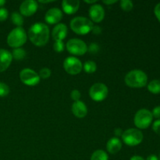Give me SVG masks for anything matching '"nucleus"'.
Listing matches in <instances>:
<instances>
[{
	"instance_id": "obj_1",
	"label": "nucleus",
	"mask_w": 160,
	"mask_h": 160,
	"mask_svg": "<svg viewBox=\"0 0 160 160\" xmlns=\"http://www.w3.org/2000/svg\"><path fill=\"white\" fill-rule=\"evenodd\" d=\"M28 38L36 46H44L49 40V28L45 23H34L28 30Z\"/></svg>"
},
{
	"instance_id": "obj_2",
	"label": "nucleus",
	"mask_w": 160,
	"mask_h": 160,
	"mask_svg": "<svg viewBox=\"0 0 160 160\" xmlns=\"http://www.w3.org/2000/svg\"><path fill=\"white\" fill-rule=\"evenodd\" d=\"M127 85L133 88H141L145 87L148 82V76L141 70H133L128 72L124 78Z\"/></svg>"
},
{
	"instance_id": "obj_3",
	"label": "nucleus",
	"mask_w": 160,
	"mask_h": 160,
	"mask_svg": "<svg viewBox=\"0 0 160 160\" xmlns=\"http://www.w3.org/2000/svg\"><path fill=\"white\" fill-rule=\"evenodd\" d=\"M70 28L74 33L81 35L91 32L94 24L92 21L87 17H76L70 21Z\"/></svg>"
},
{
	"instance_id": "obj_4",
	"label": "nucleus",
	"mask_w": 160,
	"mask_h": 160,
	"mask_svg": "<svg viewBox=\"0 0 160 160\" xmlns=\"http://www.w3.org/2000/svg\"><path fill=\"white\" fill-rule=\"evenodd\" d=\"M28 35L25 30L21 27H17L8 34L7 44L12 48H20L26 43Z\"/></svg>"
},
{
	"instance_id": "obj_5",
	"label": "nucleus",
	"mask_w": 160,
	"mask_h": 160,
	"mask_svg": "<svg viewBox=\"0 0 160 160\" xmlns=\"http://www.w3.org/2000/svg\"><path fill=\"white\" fill-rule=\"evenodd\" d=\"M143 134L136 128H130L123 132L121 138L124 144L128 146H136L143 141Z\"/></svg>"
},
{
	"instance_id": "obj_6",
	"label": "nucleus",
	"mask_w": 160,
	"mask_h": 160,
	"mask_svg": "<svg viewBox=\"0 0 160 160\" xmlns=\"http://www.w3.org/2000/svg\"><path fill=\"white\" fill-rule=\"evenodd\" d=\"M153 117L151 111L146 109H139L134 118V125L138 129H146L151 125Z\"/></svg>"
},
{
	"instance_id": "obj_7",
	"label": "nucleus",
	"mask_w": 160,
	"mask_h": 160,
	"mask_svg": "<svg viewBox=\"0 0 160 160\" xmlns=\"http://www.w3.org/2000/svg\"><path fill=\"white\" fill-rule=\"evenodd\" d=\"M67 49L74 56H83L88 52V46L84 41L78 38H72L67 42Z\"/></svg>"
},
{
	"instance_id": "obj_8",
	"label": "nucleus",
	"mask_w": 160,
	"mask_h": 160,
	"mask_svg": "<svg viewBox=\"0 0 160 160\" xmlns=\"http://www.w3.org/2000/svg\"><path fill=\"white\" fill-rule=\"evenodd\" d=\"M108 93L107 86L102 83H95L89 89V95L95 102L103 101L107 97Z\"/></svg>"
},
{
	"instance_id": "obj_9",
	"label": "nucleus",
	"mask_w": 160,
	"mask_h": 160,
	"mask_svg": "<svg viewBox=\"0 0 160 160\" xmlns=\"http://www.w3.org/2000/svg\"><path fill=\"white\" fill-rule=\"evenodd\" d=\"M63 68L69 74L77 75L81 73L83 69V65L79 59L74 56H70L64 60Z\"/></svg>"
},
{
	"instance_id": "obj_10",
	"label": "nucleus",
	"mask_w": 160,
	"mask_h": 160,
	"mask_svg": "<svg viewBox=\"0 0 160 160\" xmlns=\"http://www.w3.org/2000/svg\"><path fill=\"white\" fill-rule=\"evenodd\" d=\"M20 79L24 84L28 86L37 85L40 82V77L38 73L29 68L22 70L20 73Z\"/></svg>"
},
{
	"instance_id": "obj_11",
	"label": "nucleus",
	"mask_w": 160,
	"mask_h": 160,
	"mask_svg": "<svg viewBox=\"0 0 160 160\" xmlns=\"http://www.w3.org/2000/svg\"><path fill=\"white\" fill-rule=\"evenodd\" d=\"M38 5L34 0H26L23 2L20 6V12L25 17L32 16L37 12Z\"/></svg>"
},
{
	"instance_id": "obj_12",
	"label": "nucleus",
	"mask_w": 160,
	"mask_h": 160,
	"mask_svg": "<svg viewBox=\"0 0 160 160\" xmlns=\"http://www.w3.org/2000/svg\"><path fill=\"white\" fill-rule=\"evenodd\" d=\"M89 16L92 21L100 23L105 17L104 8L99 4H94L89 9Z\"/></svg>"
},
{
	"instance_id": "obj_13",
	"label": "nucleus",
	"mask_w": 160,
	"mask_h": 160,
	"mask_svg": "<svg viewBox=\"0 0 160 160\" xmlns=\"http://www.w3.org/2000/svg\"><path fill=\"white\" fill-rule=\"evenodd\" d=\"M62 18V12L59 8H51L47 11L45 20L49 24L58 23Z\"/></svg>"
},
{
	"instance_id": "obj_14",
	"label": "nucleus",
	"mask_w": 160,
	"mask_h": 160,
	"mask_svg": "<svg viewBox=\"0 0 160 160\" xmlns=\"http://www.w3.org/2000/svg\"><path fill=\"white\" fill-rule=\"evenodd\" d=\"M12 60V56L10 52L4 48H0V73L9 68Z\"/></svg>"
},
{
	"instance_id": "obj_15",
	"label": "nucleus",
	"mask_w": 160,
	"mask_h": 160,
	"mask_svg": "<svg viewBox=\"0 0 160 160\" xmlns=\"http://www.w3.org/2000/svg\"><path fill=\"white\" fill-rule=\"evenodd\" d=\"M68 29L67 26L65 23H58L55 26V28L52 31V36L54 41H63L65 38L67 37Z\"/></svg>"
},
{
	"instance_id": "obj_16",
	"label": "nucleus",
	"mask_w": 160,
	"mask_h": 160,
	"mask_svg": "<svg viewBox=\"0 0 160 160\" xmlns=\"http://www.w3.org/2000/svg\"><path fill=\"white\" fill-rule=\"evenodd\" d=\"M71 110L73 115L78 117V118H84V117H86L88 113L87 106L81 100L74 102L73 103Z\"/></svg>"
},
{
	"instance_id": "obj_17",
	"label": "nucleus",
	"mask_w": 160,
	"mask_h": 160,
	"mask_svg": "<svg viewBox=\"0 0 160 160\" xmlns=\"http://www.w3.org/2000/svg\"><path fill=\"white\" fill-rule=\"evenodd\" d=\"M62 8L64 12L71 15L78 12L80 8V2L78 0H63Z\"/></svg>"
},
{
	"instance_id": "obj_18",
	"label": "nucleus",
	"mask_w": 160,
	"mask_h": 160,
	"mask_svg": "<svg viewBox=\"0 0 160 160\" xmlns=\"http://www.w3.org/2000/svg\"><path fill=\"white\" fill-rule=\"evenodd\" d=\"M122 142L118 138H112L106 144V149L110 154H117L121 150Z\"/></svg>"
},
{
	"instance_id": "obj_19",
	"label": "nucleus",
	"mask_w": 160,
	"mask_h": 160,
	"mask_svg": "<svg viewBox=\"0 0 160 160\" xmlns=\"http://www.w3.org/2000/svg\"><path fill=\"white\" fill-rule=\"evenodd\" d=\"M148 90L151 93L157 95L160 93V81L159 80H152L148 84Z\"/></svg>"
},
{
	"instance_id": "obj_20",
	"label": "nucleus",
	"mask_w": 160,
	"mask_h": 160,
	"mask_svg": "<svg viewBox=\"0 0 160 160\" xmlns=\"http://www.w3.org/2000/svg\"><path fill=\"white\" fill-rule=\"evenodd\" d=\"M91 160H109V156L104 150L98 149L92 153Z\"/></svg>"
},
{
	"instance_id": "obj_21",
	"label": "nucleus",
	"mask_w": 160,
	"mask_h": 160,
	"mask_svg": "<svg viewBox=\"0 0 160 160\" xmlns=\"http://www.w3.org/2000/svg\"><path fill=\"white\" fill-rule=\"evenodd\" d=\"M83 69L87 73H93L96 71L97 65L94 61L88 60L83 65Z\"/></svg>"
},
{
	"instance_id": "obj_22",
	"label": "nucleus",
	"mask_w": 160,
	"mask_h": 160,
	"mask_svg": "<svg viewBox=\"0 0 160 160\" xmlns=\"http://www.w3.org/2000/svg\"><path fill=\"white\" fill-rule=\"evenodd\" d=\"M12 59H15L16 60H22L25 58L27 53L23 48H14L12 52Z\"/></svg>"
},
{
	"instance_id": "obj_23",
	"label": "nucleus",
	"mask_w": 160,
	"mask_h": 160,
	"mask_svg": "<svg viewBox=\"0 0 160 160\" xmlns=\"http://www.w3.org/2000/svg\"><path fill=\"white\" fill-rule=\"evenodd\" d=\"M11 20L12 23L17 27H21L23 23V18L20 13L17 12H13L11 15Z\"/></svg>"
},
{
	"instance_id": "obj_24",
	"label": "nucleus",
	"mask_w": 160,
	"mask_h": 160,
	"mask_svg": "<svg viewBox=\"0 0 160 160\" xmlns=\"http://www.w3.org/2000/svg\"><path fill=\"white\" fill-rule=\"evenodd\" d=\"M120 7L123 11L128 12L133 9L134 4L131 0H122V1H120Z\"/></svg>"
},
{
	"instance_id": "obj_25",
	"label": "nucleus",
	"mask_w": 160,
	"mask_h": 160,
	"mask_svg": "<svg viewBox=\"0 0 160 160\" xmlns=\"http://www.w3.org/2000/svg\"><path fill=\"white\" fill-rule=\"evenodd\" d=\"M9 93V88L6 84L0 82V97L7 96Z\"/></svg>"
},
{
	"instance_id": "obj_26",
	"label": "nucleus",
	"mask_w": 160,
	"mask_h": 160,
	"mask_svg": "<svg viewBox=\"0 0 160 160\" xmlns=\"http://www.w3.org/2000/svg\"><path fill=\"white\" fill-rule=\"evenodd\" d=\"M51 70L49 68H47V67H44V68L41 69L40 71H39V77L40 78H43V79H47V78H49L51 76Z\"/></svg>"
},
{
	"instance_id": "obj_27",
	"label": "nucleus",
	"mask_w": 160,
	"mask_h": 160,
	"mask_svg": "<svg viewBox=\"0 0 160 160\" xmlns=\"http://www.w3.org/2000/svg\"><path fill=\"white\" fill-rule=\"evenodd\" d=\"M65 48V45L62 41H56L53 45V49L57 52H62Z\"/></svg>"
},
{
	"instance_id": "obj_28",
	"label": "nucleus",
	"mask_w": 160,
	"mask_h": 160,
	"mask_svg": "<svg viewBox=\"0 0 160 160\" xmlns=\"http://www.w3.org/2000/svg\"><path fill=\"white\" fill-rule=\"evenodd\" d=\"M99 49H100L99 45H98L97 43H95V42L91 43L90 45H89V47H88V51L90 53H92V54H95V53L98 52Z\"/></svg>"
},
{
	"instance_id": "obj_29",
	"label": "nucleus",
	"mask_w": 160,
	"mask_h": 160,
	"mask_svg": "<svg viewBox=\"0 0 160 160\" xmlns=\"http://www.w3.org/2000/svg\"><path fill=\"white\" fill-rule=\"evenodd\" d=\"M8 17H9V12L7 9L3 7L0 8V21H5L7 20Z\"/></svg>"
},
{
	"instance_id": "obj_30",
	"label": "nucleus",
	"mask_w": 160,
	"mask_h": 160,
	"mask_svg": "<svg viewBox=\"0 0 160 160\" xmlns=\"http://www.w3.org/2000/svg\"><path fill=\"white\" fill-rule=\"evenodd\" d=\"M70 97H71L72 100H73L74 102L79 101L81 97V94L78 90H73L70 93Z\"/></svg>"
},
{
	"instance_id": "obj_31",
	"label": "nucleus",
	"mask_w": 160,
	"mask_h": 160,
	"mask_svg": "<svg viewBox=\"0 0 160 160\" xmlns=\"http://www.w3.org/2000/svg\"><path fill=\"white\" fill-rule=\"evenodd\" d=\"M152 130L155 133L160 135V120H157L153 123Z\"/></svg>"
},
{
	"instance_id": "obj_32",
	"label": "nucleus",
	"mask_w": 160,
	"mask_h": 160,
	"mask_svg": "<svg viewBox=\"0 0 160 160\" xmlns=\"http://www.w3.org/2000/svg\"><path fill=\"white\" fill-rule=\"evenodd\" d=\"M152 114L153 117L160 120V106L155 107L154 109H153L152 112Z\"/></svg>"
},
{
	"instance_id": "obj_33",
	"label": "nucleus",
	"mask_w": 160,
	"mask_h": 160,
	"mask_svg": "<svg viewBox=\"0 0 160 160\" xmlns=\"http://www.w3.org/2000/svg\"><path fill=\"white\" fill-rule=\"evenodd\" d=\"M154 12H155V15H156V18H157L158 20L160 22V2L158 3V4L155 6Z\"/></svg>"
},
{
	"instance_id": "obj_34",
	"label": "nucleus",
	"mask_w": 160,
	"mask_h": 160,
	"mask_svg": "<svg viewBox=\"0 0 160 160\" xmlns=\"http://www.w3.org/2000/svg\"><path fill=\"white\" fill-rule=\"evenodd\" d=\"M92 33L95 34H100L102 33V28L99 26H95L94 25L92 30Z\"/></svg>"
},
{
	"instance_id": "obj_35",
	"label": "nucleus",
	"mask_w": 160,
	"mask_h": 160,
	"mask_svg": "<svg viewBox=\"0 0 160 160\" xmlns=\"http://www.w3.org/2000/svg\"><path fill=\"white\" fill-rule=\"evenodd\" d=\"M123 131L121 128H117V129H115V131H114V134H115L116 138L121 137L122 134H123Z\"/></svg>"
},
{
	"instance_id": "obj_36",
	"label": "nucleus",
	"mask_w": 160,
	"mask_h": 160,
	"mask_svg": "<svg viewBox=\"0 0 160 160\" xmlns=\"http://www.w3.org/2000/svg\"><path fill=\"white\" fill-rule=\"evenodd\" d=\"M103 3L106 5H112L117 2V0H103Z\"/></svg>"
},
{
	"instance_id": "obj_37",
	"label": "nucleus",
	"mask_w": 160,
	"mask_h": 160,
	"mask_svg": "<svg viewBox=\"0 0 160 160\" xmlns=\"http://www.w3.org/2000/svg\"><path fill=\"white\" fill-rule=\"evenodd\" d=\"M146 160H159V158L156 155H150L147 157Z\"/></svg>"
},
{
	"instance_id": "obj_38",
	"label": "nucleus",
	"mask_w": 160,
	"mask_h": 160,
	"mask_svg": "<svg viewBox=\"0 0 160 160\" xmlns=\"http://www.w3.org/2000/svg\"><path fill=\"white\" fill-rule=\"evenodd\" d=\"M130 160H145V159L140 156H134L131 158V159Z\"/></svg>"
},
{
	"instance_id": "obj_39",
	"label": "nucleus",
	"mask_w": 160,
	"mask_h": 160,
	"mask_svg": "<svg viewBox=\"0 0 160 160\" xmlns=\"http://www.w3.org/2000/svg\"><path fill=\"white\" fill-rule=\"evenodd\" d=\"M84 2L88 3V4H94V3H96L97 1L96 0H91V1H88V0H84Z\"/></svg>"
},
{
	"instance_id": "obj_40",
	"label": "nucleus",
	"mask_w": 160,
	"mask_h": 160,
	"mask_svg": "<svg viewBox=\"0 0 160 160\" xmlns=\"http://www.w3.org/2000/svg\"><path fill=\"white\" fill-rule=\"evenodd\" d=\"M5 4H6V1L5 0H0V8L4 6Z\"/></svg>"
},
{
	"instance_id": "obj_41",
	"label": "nucleus",
	"mask_w": 160,
	"mask_h": 160,
	"mask_svg": "<svg viewBox=\"0 0 160 160\" xmlns=\"http://www.w3.org/2000/svg\"><path fill=\"white\" fill-rule=\"evenodd\" d=\"M53 2V1H49V0H47V1H43V0H40V1H39V2H41V3H49V2Z\"/></svg>"
},
{
	"instance_id": "obj_42",
	"label": "nucleus",
	"mask_w": 160,
	"mask_h": 160,
	"mask_svg": "<svg viewBox=\"0 0 160 160\" xmlns=\"http://www.w3.org/2000/svg\"><path fill=\"white\" fill-rule=\"evenodd\" d=\"M159 160H160V155H159Z\"/></svg>"
}]
</instances>
